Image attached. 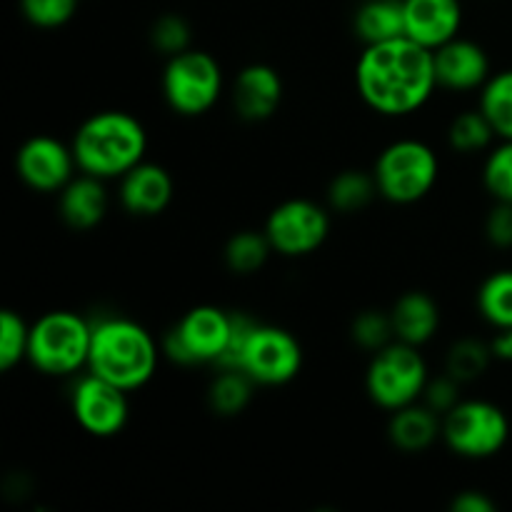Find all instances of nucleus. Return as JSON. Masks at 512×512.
<instances>
[{
    "label": "nucleus",
    "mask_w": 512,
    "mask_h": 512,
    "mask_svg": "<svg viewBox=\"0 0 512 512\" xmlns=\"http://www.w3.org/2000/svg\"><path fill=\"white\" fill-rule=\"evenodd\" d=\"M73 418L85 433L95 438H115L123 433L130 418L128 390L108 383L100 375L85 373L70 395Z\"/></svg>",
    "instance_id": "f8f14e48"
},
{
    "label": "nucleus",
    "mask_w": 512,
    "mask_h": 512,
    "mask_svg": "<svg viewBox=\"0 0 512 512\" xmlns=\"http://www.w3.org/2000/svg\"><path fill=\"white\" fill-rule=\"evenodd\" d=\"M263 230L275 253L285 258H305L328 240L330 215L313 200L290 198L275 205Z\"/></svg>",
    "instance_id": "9b49d317"
},
{
    "label": "nucleus",
    "mask_w": 512,
    "mask_h": 512,
    "mask_svg": "<svg viewBox=\"0 0 512 512\" xmlns=\"http://www.w3.org/2000/svg\"><path fill=\"white\" fill-rule=\"evenodd\" d=\"M223 93V68L205 50L188 48L168 58L163 70V95L170 110L183 118L205 115Z\"/></svg>",
    "instance_id": "0eeeda50"
},
{
    "label": "nucleus",
    "mask_w": 512,
    "mask_h": 512,
    "mask_svg": "<svg viewBox=\"0 0 512 512\" xmlns=\"http://www.w3.org/2000/svg\"><path fill=\"white\" fill-rule=\"evenodd\" d=\"M485 238L493 248H512V203H495L485 218Z\"/></svg>",
    "instance_id": "f704fd0d"
},
{
    "label": "nucleus",
    "mask_w": 512,
    "mask_h": 512,
    "mask_svg": "<svg viewBox=\"0 0 512 512\" xmlns=\"http://www.w3.org/2000/svg\"><path fill=\"white\" fill-rule=\"evenodd\" d=\"M478 310L495 330L512 328V270H498L478 290Z\"/></svg>",
    "instance_id": "bb28decb"
},
{
    "label": "nucleus",
    "mask_w": 512,
    "mask_h": 512,
    "mask_svg": "<svg viewBox=\"0 0 512 512\" xmlns=\"http://www.w3.org/2000/svg\"><path fill=\"white\" fill-rule=\"evenodd\" d=\"M70 145L80 173L120 180L145 160L148 133L145 125L125 110H100L80 123Z\"/></svg>",
    "instance_id": "f03ea898"
},
{
    "label": "nucleus",
    "mask_w": 512,
    "mask_h": 512,
    "mask_svg": "<svg viewBox=\"0 0 512 512\" xmlns=\"http://www.w3.org/2000/svg\"><path fill=\"white\" fill-rule=\"evenodd\" d=\"M483 185L495 203H512V140H500L483 165Z\"/></svg>",
    "instance_id": "c756f323"
},
{
    "label": "nucleus",
    "mask_w": 512,
    "mask_h": 512,
    "mask_svg": "<svg viewBox=\"0 0 512 512\" xmlns=\"http://www.w3.org/2000/svg\"><path fill=\"white\" fill-rule=\"evenodd\" d=\"M453 512H495V503L480 490H463L453 498Z\"/></svg>",
    "instance_id": "c9c22d12"
},
{
    "label": "nucleus",
    "mask_w": 512,
    "mask_h": 512,
    "mask_svg": "<svg viewBox=\"0 0 512 512\" xmlns=\"http://www.w3.org/2000/svg\"><path fill=\"white\" fill-rule=\"evenodd\" d=\"M283 103V78L268 63H250L233 83L235 113L248 123H263L273 118Z\"/></svg>",
    "instance_id": "2eb2a0df"
},
{
    "label": "nucleus",
    "mask_w": 512,
    "mask_h": 512,
    "mask_svg": "<svg viewBox=\"0 0 512 512\" xmlns=\"http://www.w3.org/2000/svg\"><path fill=\"white\" fill-rule=\"evenodd\" d=\"M493 350L490 343H483L478 338H463L448 350L445 358V373L453 375L458 383H475L488 373L490 363H493Z\"/></svg>",
    "instance_id": "cd10ccee"
},
{
    "label": "nucleus",
    "mask_w": 512,
    "mask_h": 512,
    "mask_svg": "<svg viewBox=\"0 0 512 512\" xmlns=\"http://www.w3.org/2000/svg\"><path fill=\"white\" fill-rule=\"evenodd\" d=\"M190 38H193V35H190V25L183 15H160L153 23V28H150V43H153V48L158 50V53L168 55V58L188 50Z\"/></svg>",
    "instance_id": "473e14b6"
},
{
    "label": "nucleus",
    "mask_w": 512,
    "mask_h": 512,
    "mask_svg": "<svg viewBox=\"0 0 512 512\" xmlns=\"http://www.w3.org/2000/svg\"><path fill=\"white\" fill-rule=\"evenodd\" d=\"M80 0H20V13L33 28H63L78 13Z\"/></svg>",
    "instance_id": "2f4dec72"
},
{
    "label": "nucleus",
    "mask_w": 512,
    "mask_h": 512,
    "mask_svg": "<svg viewBox=\"0 0 512 512\" xmlns=\"http://www.w3.org/2000/svg\"><path fill=\"white\" fill-rule=\"evenodd\" d=\"M73 145L53 135L28 138L15 153V173L35 193H60L75 178Z\"/></svg>",
    "instance_id": "ddd939ff"
},
{
    "label": "nucleus",
    "mask_w": 512,
    "mask_h": 512,
    "mask_svg": "<svg viewBox=\"0 0 512 512\" xmlns=\"http://www.w3.org/2000/svg\"><path fill=\"white\" fill-rule=\"evenodd\" d=\"M390 320H393L395 340L423 348L438 333L440 308L428 293L410 290V293L400 295L395 300L393 310H390Z\"/></svg>",
    "instance_id": "6ab92c4d"
},
{
    "label": "nucleus",
    "mask_w": 512,
    "mask_h": 512,
    "mask_svg": "<svg viewBox=\"0 0 512 512\" xmlns=\"http://www.w3.org/2000/svg\"><path fill=\"white\" fill-rule=\"evenodd\" d=\"M490 350L500 363H512V328H500L495 338L490 340Z\"/></svg>",
    "instance_id": "e433bc0d"
},
{
    "label": "nucleus",
    "mask_w": 512,
    "mask_h": 512,
    "mask_svg": "<svg viewBox=\"0 0 512 512\" xmlns=\"http://www.w3.org/2000/svg\"><path fill=\"white\" fill-rule=\"evenodd\" d=\"M428 380V363L420 348L393 340L373 353L365 373V390L378 408L395 413L423 400Z\"/></svg>",
    "instance_id": "423d86ee"
},
{
    "label": "nucleus",
    "mask_w": 512,
    "mask_h": 512,
    "mask_svg": "<svg viewBox=\"0 0 512 512\" xmlns=\"http://www.w3.org/2000/svg\"><path fill=\"white\" fill-rule=\"evenodd\" d=\"M460 385L458 380L453 378V375H440V378H433L428 380V385H425V393H423V403L428 405L430 410H435V413L443 418V415H448L450 410L455 408V405L460 403Z\"/></svg>",
    "instance_id": "72a5a7b5"
},
{
    "label": "nucleus",
    "mask_w": 512,
    "mask_h": 512,
    "mask_svg": "<svg viewBox=\"0 0 512 512\" xmlns=\"http://www.w3.org/2000/svg\"><path fill=\"white\" fill-rule=\"evenodd\" d=\"M270 253H275L265 230H240L225 243L223 258L230 273L253 275L265 268Z\"/></svg>",
    "instance_id": "b1692460"
},
{
    "label": "nucleus",
    "mask_w": 512,
    "mask_h": 512,
    "mask_svg": "<svg viewBox=\"0 0 512 512\" xmlns=\"http://www.w3.org/2000/svg\"><path fill=\"white\" fill-rule=\"evenodd\" d=\"M255 383L240 368H220L208 390V405L220 418H235L245 413L253 400Z\"/></svg>",
    "instance_id": "4be33fe9"
},
{
    "label": "nucleus",
    "mask_w": 512,
    "mask_h": 512,
    "mask_svg": "<svg viewBox=\"0 0 512 512\" xmlns=\"http://www.w3.org/2000/svg\"><path fill=\"white\" fill-rule=\"evenodd\" d=\"M405 35L430 50L458 38L463 28L460 0H403Z\"/></svg>",
    "instance_id": "dca6fc26"
},
{
    "label": "nucleus",
    "mask_w": 512,
    "mask_h": 512,
    "mask_svg": "<svg viewBox=\"0 0 512 512\" xmlns=\"http://www.w3.org/2000/svg\"><path fill=\"white\" fill-rule=\"evenodd\" d=\"M435 78L438 88L453 93H470L480 90L490 80V58L483 45L468 38H453L438 50H433Z\"/></svg>",
    "instance_id": "4468645a"
},
{
    "label": "nucleus",
    "mask_w": 512,
    "mask_h": 512,
    "mask_svg": "<svg viewBox=\"0 0 512 512\" xmlns=\"http://www.w3.org/2000/svg\"><path fill=\"white\" fill-rule=\"evenodd\" d=\"M355 35L365 45L385 43V40L405 35V5L403 0H365L353 20Z\"/></svg>",
    "instance_id": "412c9836"
},
{
    "label": "nucleus",
    "mask_w": 512,
    "mask_h": 512,
    "mask_svg": "<svg viewBox=\"0 0 512 512\" xmlns=\"http://www.w3.org/2000/svg\"><path fill=\"white\" fill-rule=\"evenodd\" d=\"M28 343L30 325L25 323L23 315L15 310H3L0 313V370L3 373L28 360Z\"/></svg>",
    "instance_id": "c85d7f7f"
},
{
    "label": "nucleus",
    "mask_w": 512,
    "mask_h": 512,
    "mask_svg": "<svg viewBox=\"0 0 512 512\" xmlns=\"http://www.w3.org/2000/svg\"><path fill=\"white\" fill-rule=\"evenodd\" d=\"M355 85L375 113L388 118L415 113L438 88L433 50L408 35L365 45L355 68Z\"/></svg>",
    "instance_id": "f257e3e1"
},
{
    "label": "nucleus",
    "mask_w": 512,
    "mask_h": 512,
    "mask_svg": "<svg viewBox=\"0 0 512 512\" xmlns=\"http://www.w3.org/2000/svg\"><path fill=\"white\" fill-rule=\"evenodd\" d=\"M350 338L358 348L368 350V353H378L380 348H385L388 343H393V320L390 313L383 310H363L360 315H355L353 325H350Z\"/></svg>",
    "instance_id": "7c9ffc66"
},
{
    "label": "nucleus",
    "mask_w": 512,
    "mask_h": 512,
    "mask_svg": "<svg viewBox=\"0 0 512 512\" xmlns=\"http://www.w3.org/2000/svg\"><path fill=\"white\" fill-rule=\"evenodd\" d=\"M495 138L498 135H495L493 125H490V120L485 118V113L480 108L458 113L448 128L450 148L463 155L483 153V150H488L493 145Z\"/></svg>",
    "instance_id": "a878e982"
},
{
    "label": "nucleus",
    "mask_w": 512,
    "mask_h": 512,
    "mask_svg": "<svg viewBox=\"0 0 512 512\" xmlns=\"http://www.w3.org/2000/svg\"><path fill=\"white\" fill-rule=\"evenodd\" d=\"M238 368L255 385H265V388L288 385L303 370V345L290 330L255 323L240 353Z\"/></svg>",
    "instance_id": "9d476101"
},
{
    "label": "nucleus",
    "mask_w": 512,
    "mask_h": 512,
    "mask_svg": "<svg viewBox=\"0 0 512 512\" xmlns=\"http://www.w3.org/2000/svg\"><path fill=\"white\" fill-rule=\"evenodd\" d=\"M173 190L175 185L168 170L143 160L120 178V203L135 218H155L168 210Z\"/></svg>",
    "instance_id": "f3484780"
},
{
    "label": "nucleus",
    "mask_w": 512,
    "mask_h": 512,
    "mask_svg": "<svg viewBox=\"0 0 512 512\" xmlns=\"http://www.w3.org/2000/svg\"><path fill=\"white\" fill-rule=\"evenodd\" d=\"M388 438L400 453H425L433 448L435 440L443 438V418L418 400L395 410L388 425Z\"/></svg>",
    "instance_id": "aec40b11"
},
{
    "label": "nucleus",
    "mask_w": 512,
    "mask_h": 512,
    "mask_svg": "<svg viewBox=\"0 0 512 512\" xmlns=\"http://www.w3.org/2000/svg\"><path fill=\"white\" fill-rule=\"evenodd\" d=\"M480 110L500 140H512V68L490 75L480 88Z\"/></svg>",
    "instance_id": "393cba45"
},
{
    "label": "nucleus",
    "mask_w": 512,
    "mask_h": 512,
    "mask_svg": "<svg viewBox=\"0 0 512 512\" xmlns=\"http://www.w3.org/2000/svg\"><path fill=\"white\" fill-rule=\"evenodd\" d=\"M105 180L95 175L80 173L70 180L58 198V213L63 223L73 230H93L103 223L108 213V193H105Z\"/></svg>",
    "instance_id": "a211bd4d"
},
{
    "label": "nucleus",
    "mask_w": 512,
    "mask_h": 512,
    "mask_svg": "<svg viewBox=\"0 0 512 512\" xmlns=\"http://www.w3.org/2000/svg\"><path fill=\"white\" fill-rule=\"evenodd\" d=\"M378 193L373 173L365 170H343L328 185V203L335 213H360L368 208Z\"/></svg>",
    "instance_id": "5701e85b"
},
{
    "label": "nucleus",
    "mask_w": 512,
    "mask_h": 512,
    "mask_svg": "<svg viewBox=\"0 0 512 512\" xmlns=\"http://www.w3.org/2000/svg\"><path fill=\"white\" fill-rule=\"evenodd\" d=\"M160 350L148 328L130 318H103L93 323L88 373L100 375L123 390H138L158 370Z\"/></svg>",
    "instance_id": "7ed1b4c3"
},
{
    "label": "nucleus",
    "mask_w": 512,
    "mask_h": 512,
    "mask_svg": "<svg viewBox=\"0 0 512 512\" xmlns=\"http://www.w3.org/2000/svg\"><path fill=\"white\" fill-rule=\"evenodd\" d=\"M373 175L380 198L393 205H413L435 188L440 160L423 140H395L378 155Z\"/></svg>",
    "instance_id": "39448f33"
},
{
    "label": "nucleus",
    "mask_w": 512,
    "mask_h": 512,
    "mask_svg": "<svg viewBox=\"0 0 512 512\" xmlns=\"http://www.w3.org/2000/svg\"><path fill=\"white\" fill-rule=\"evenodd\" d=\"M508 438V415L490 400H460L448 415H443V440L460 458H493L505 448Z\"/></svg>",
    "instance_id": "6e6552de"
},
{
    "label": "nucleus",
    "mask_w": 512,
    "mask_h": 512,
    "mask_svg": "<svg viewBox=\"0 0 512 512\" xmlns=\"http://www.w3.org/2000/svg\"><path fill=\"white\" fill-rule=\"evenodd\" d=\"M93 323L73 310H50L30 325L28 363L50 378H65L88 368Z\"/></svg>",
    "instance_id": "20e7f679"
},
{
    "label": "nucleus",
    "mask_w": 512,
    "mask_h": 512,
    "mask_svg": "<svg viewBox=\"0 0 512 512\" xmlns=\"http://www.w3.org/2000/svg\"><path fill=\"white\" fill-rule=\"evenodd\" d=\"M233 335V313L198 305L163 338V355L178 365H220Z\"/></svg>",
    "instance_id": "1a4fd4ad"
}]
</instances>
